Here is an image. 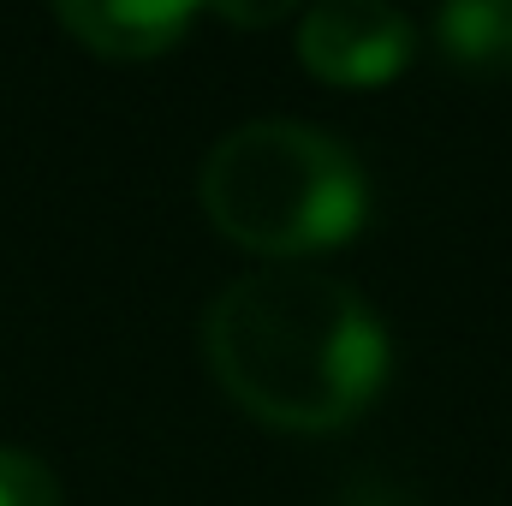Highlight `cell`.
Returning a JSON list of instances; mask_svg holds the SVG:
<instances>
[{"mask_svg": "<svg viewBox=\"0 0 512 506\" xmlns=\"http://www.w3.org/2000/svg\"><path fill=\"white\" fill-rule=\"evenodd\" d=\"M215 381L274 429H346L387 381V328L358 286L316 268L239 274L203 322Z\"/></svg>", "mask_w": 512, "mask_h": 506, "instance_id": "1", "label": "cell"}, {"mask_svg": "<svg viewBox=\"0 0 512 506\" xmlns=\"http://www.w3.org/2000/svg\"><path fill=\"white\" fill-rule=\"evenodd\" d=\"M209 221L262 256H310L346 245L370 215L358 155L304 120H245L203 161Z\"/></svg>", "mask_w": 512, "mask_h": 506, "instance_id": "2", "label": "cell"}, {"mask_svg": "<svg viewBox=\"0 0 512 506\" xmlns=\"http://www.w3.org/2000/svg\"><path fill=\"white\" fill-rule=\"evenodd\" d=\"M411 48V18L382 0H328L298 24V54L328 84H382L411 60Z\"/></svg>", "mask_w": 512, "mask_h": 506, "instance_id": "3", "label": "cell"}, {"mask_svg": "<svg viewBox=\"0 0 512 506\" xmlns=\"http://www.w3.org/2000/svg\"><path fill=\"white\" fill-rule=\"evenodd\" d=\"M54 18H60L84 48H96V54H108V60H149V54H167V48L191 30L197 6H155V0H66Z\"/></svg>", "mask_w": 512, "mask_h": 506, "instance_id": "4", "label": "cell"}, {"mask_svg": "<svg viewBox=\"0 0 512 506\" xmlns=\"http://www.w3.org/2000/svg\"><path fill=\"white\" fill-rule=\"evenodd\" d=\"M435 42L453 66L489 72L501 78L512 72V0H459L435 12Z\"/></svg>", "mask_w": 512, "mask_h": 506, "instance_id": "5", "label": "cell"}, {"mask_svg": "<svg viewBox=\"0 0 512 506\" xmlns=\"http://www.w3.org/2000/svg\"><path fill=\"white\" fill-rule=\"evenodd\" d=\"M0 506H66V501H60L54 471L36 453L0 447Z\"/></svg>", "mask_w": 512, "mask_h": 506, "instance_id": "6", "label": "cell"}, {"mask_svg": "<svg viewBox=\"0 0 512 506\" xmlns=\"http://www.w3.org/2000/svg\"><path fill=\"white\" fill-rule=\"evenodd\" d=\"M221 18H233V24H274V18H286V0H274V6H221Z\"/></svg>", "mask_w": 512, "mask_h": 506, "instance_id": "7", "label": "cell"}]
</instances>
